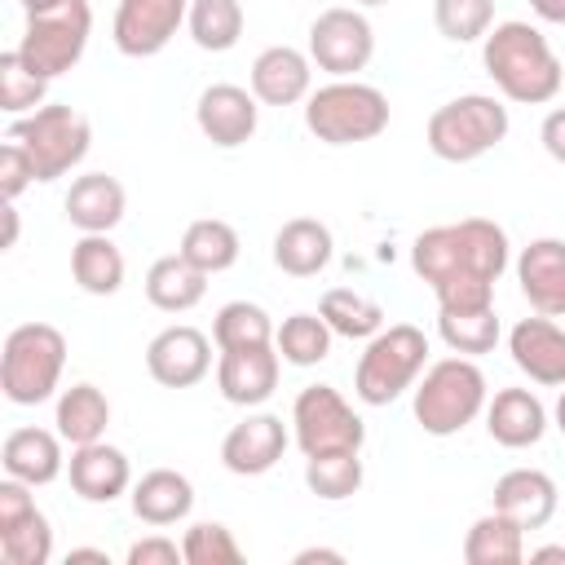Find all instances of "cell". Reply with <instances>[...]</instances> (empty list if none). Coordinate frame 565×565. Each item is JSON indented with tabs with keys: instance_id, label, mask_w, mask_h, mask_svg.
<instances>
[{
	"instance_id": "7402d4cb",
	"label": "cell",
	"mask_w": 565,
	"mask_h": 565,
	"mask_svg": "<svg viewBox=\"0 0 565 565\" xmlns=\"http://www.w3.org/2000/svg\"><path fill=\"white\" fill-rule=\"evenodd\" d=\"M486 433L503 450H525L539 446L547 433V406L530 388H499L486 402Z\"/></svg>"
},
{
	"instance_id": "9c48e42d",
	"label": "cell",
	"mask_w": 565,
	"mask_h": 565,
	"mask_svg": "<svg viewBox=\"0 0 565 565\" xmlns=\"http://www.w3.org/2000/svg\"><path fill=\"white\" fill-rule=\"evenodd\" d=\"M88 35H93V9H88V0H66L57 9L26 13L22 40H18V57L35 75L57 79L71 66H79V57L88 49Z\"/></svg>"
},
{
	"instance_id": "4316f807",
	"label": "cell",
	"mask_w": 565,
	"mask_h": 565,
	"mask_svg": "<svg viewBox=\"0 0 565 565\" xmlns=\"http://www.w3.org/2000/svg\"><path fill=\"white\" fill-rule=\"evenodd\" d=\"M335 256V238L318 216H291L282 221V230L274 234V265L291 278H313L331 265Z\"/></svg>"
},
{
	"instance_id": "e575fe53",
	"label": "cell",
	"mask_w": 565,
	"mask_h": 565,
	"mask_svg": "<svg viewBox=\"0 0 565 565\" xmlns=\"http://www.w3.org/2000/svg\"><path fill=\"white\" fill-rule=\"evenodd\" d=\"M437 331H441L446 349L463 353V358L490 353L503 335L499 318H494V305H486V309H437Z\"/></svg>"
},
{
	"instance_id": "5b68a950",
	"label": "cell",
	"mask_w": 565,
	"mask_h": 565,
	"mask_svg": "<svg viewBox=\"0 0 565 565\" xmlns=\"http://www.w3.org/2000/svg\"><path fill=\"white\" fill-rule=\"evenodd\" d=\"M428 362V335L411 322H388L380 327L353 371V393L362 406H388L397 402L406 388H415V380L424 375Z\"/></svg>"
},
{
	"instance_id": "60d3db41",
	"label": "cell",
	"mask_w": 565,
	"mask_h": 565,
	"mask_svg": "<svg viewBox=\"0 0 565 565\" xmlns=\"http://www.w3.org/2000/svg\"><path fill=\"white\" fill-rule=\"evenodd\" d=\"M181 556H185V565H238L243 561V547H238V539H234L230 525L199 521V525L185 530Z\"/></svg>"
},
{
	"instance_id": "30bf717a",
	"label": "cell",
	"mask_w": 565,
	"mask_h": 565,
	"mask_svg": "<svg viewBox=\"0 0 565 565\" xmlns=\"http://www.w3.org/2000/svg\"><path fill=\"white\" fill-rule=\"evenodd\" d=\"M291 437L300 455H327V450H362L366 424L362 415L340 397L331 384H309L291 402Z\"/></svg>"
},
{
	"instance_id": "603a6c76",
	"label": "cell",
	"mask_w": 565,
	"mask_h": 565,
	"mask_svg": "<svg viewBox=\"0 0 565 565\" xmlns=\"http://www.w3.org/2000/svg\"><path fill=\"white\" fill-rule=\"evenodd\" d=\"M556 503H561L556 481L539 468H508L494 481V494H490V508L512 516L521 530H543L556 516Z\"/></svg>"
},
{
	"instance_id": "816d5d0a",
	"label": "cell",
	"mask_w": 565,
	"mask_h": 565,
	"mask_svg": "<svg viewBox=\"0 0 565 565\" xmlns=\"http://www.w3.org/2000/svg\"><path fill=\"white\" fill-rule=\"evenodd\" d=\"M556 428L565 433V388H561V397H556Z\"/></svg>"
},
{
	"instance_id": "4dcf8cb0",
	"label": "cell",
	"mask_w": 565,
	"mask_h": 565,
	"mask_svg": "<svg viewBox=\"0 0 565 565\" xmlns=\"http://www.w3.org/2000/svg\"><path fill=\"white\" fill-rule=\"evenodd\" d=\"M463 561L468 565H521L525 561V530L503 516L499 508H490L486 516H477L463 534Z\"/></svg>"
},
{
	"instance_id": "52a82bcc",
	"label": "cell",
	"mask_w": 565,
	"mask_h": 565,
	"mask_svg": "<svg viewBox=\"0 0 565 565\" xmlns=\"http://www.w3.org/2000/svg\"><path fill=\"white\" fill-rule=\"evenodd\" d=\"M508 128H512V119L499 97L463 93L428 115V150L446 163H472V159L490 154L508 137Z\"/></svg>"
},
{
	"instance_id": "3957f363",
	"label": "cell",
	"mask_w": 565,
	"mask_h": 565,
	"mask_svg": "<svg viewBox=\"0 0 565 565\" xmlns=\"http://www.w3.org/2000/svg\"><path fill=\"white\" fill-rule=\"evenodd\" d=\"M486 402H490V384H486L481 366H477L472 358L455 353V358L433 362V366L415 380L411 411H415V424H419L428 437H455V433H463L477 415H486Z\"/></svg>"
},
{
	"instance_id": "83f0119b",
	"label": "cell",
	"mask_w": 565,
	"mask_h": 565,
	"mask_svg": "<svg viewBox=\"0 0 565 565\" xmlns=\"http://www.w3.org/2000/svg\"><path fill=\"white\" fill-rule=\"evenodd\" d=\"M203 296H207V274L199 265H190L181 252L159 256L146 269V300L163 313H190Z\"/></svg>"
},
{
	"instance_id": "8992f818",
	"label": "cell",
	"mask_w": 565,
	"mask_h": 565,
	"mask_svg": "<svg viewBox=\"0 0 565 565\" xmlns=\"http://www.w3.org/2000/svg\"><path fill=\"white\" fill-rule=\"evenodd\" d=\"M305 128L327 146L375 141L388 128V97L362 79H331L305 97Z\"/></svg>"
},
{
	"instance_id": "277c9868",
	"label": "cell",
	"mask_w": 565,
	"mask_h": 565,
	"mask_svg": "<svg viewBox=\"0 0 565 565\" xmlns=\"http://www.w3.org/2000/svg\"><path fill=\"white\" fill-rule=\"evenodd\" d=\"M66 371V335L53 322H22L0 349V388L13 406H40L57 393Z\"/></svg>"
},
{
	"instance_id": "44dd1931",
	"label": "cell",
	"mask_w": 565,
	"mask_h": 565,
	"mask_svg": "<svg viewBox=\"0 0 565 565\" xmlns=\"http://www.w3.org/2000/svg\"><path fill=\"white\" fill-rule=\"evenodd\" d=\"M516 282L534 313L565 318V238H534L521 247Z\"/></svg>"
},
{
	"instance_id": "f546056e",
	"label": "cell",
	"mask_w": 565,
	"mask_h": 565,
	"mask_svg": "<svg viewBox=\"0 0 565 565\" xmlns=\"http://www.w3.org/2000/svg\"><path fill=\"white\" fill-rule=\"evenodd\" d=\"M53 424H57L62 441H71V446L102 441L106 424H110V402H106V393L97 384H71V388L57 393Z\"/></svg>"
},
{
	"instance_id": "ee69618b",
	"label": "cell",
	"mask_w": 565,
	"mask_h": 565,
	"mask_svg": "<svg viewBox=\"0 0 565 565\" xmlns=\"http://www.w3.org/2000/svg\"><path fill=\"white\" fill-rule=\"evenodd\" d=\"M539 141H543V150H547L556 163H565V106H556V110H547V115H543Z\"/></svg>"
},
{
	"instance_id": "c3c4849f",
	"label": "cell",
	"mask_w": 565,
	"mask_h": 565,
	"mask_svg": "<svg viewBox=\"0 0 565 565\" xmlns=\"http://www.w3.org/2000/svg\"><path fill=\"white\" fill-rule=\"evenodd\" d=\"M4 247H18V207L4 203Z\"/></svg>"
},
{
	"instance_id": "ac0fdd59",
	"label": "cell",
	"mask_w": 565,
	"mask_h": 565,
	"mask_svg": "<svg viewBox=\"0 0 565 565\" xmlns=\"http://www.w3.org/2000/svg\"><path fill=\"white\" fill-rule=\"evenodd\" d=\"M287 424L278 419V415H269V411H256V415H247V419H238L230 433H225V441H221V463L234 472V477H265L278 459H282V450H287Z\"/></svg>"
},
{
	"instance_id": "d6a6232c",
	"label": "cell",
	"mask_w": 565,
	"mask_h": 565,
	"mask_svg": "<svg viewBox=\"0 0 565 565\" xmlns=\"http://www.w3.org/2000/svg\"><path fill=\"white\" fill-rule=\"evenodd\" d=\"M243 4L238 0H190L185 31L203 53H230L243 40Z\"/></svg>"
},
{
	"instance_id": "d6986e66",
	"label": "cell",
	"mask_w": 565,
	"mask_h": 565,
	"mask_svg": "<svg viewBox=\"0 0 565 565\" xmlns=\"http://www.w3.org/2000/svg\"><path fill=\"white\" fill-rule=\"evenodd\" d=\"M66 477H71V490L84 503H115L124 490H132V463L106 437L88 441V446H71Z\"/></svg>"
},
{
	"instance_id": "ba28073f",
	"label": "cell",
	"mask_w": 565,
	"mask_h": 565,
	"mask_svg": "<svg viewBox=\"0 0 565 565\" xmlns=\"http://www.w3.org/2000/svg\"><path fill=\"white\" fill-rule=\"evenodd\" d=\"M9 137L26 146V154H31L35 172H40V181H57V177L75 172V168L84 163L88 146H93L88 119H84L75 106H66V102H44L40 110L18 115V119L9 124Z\"/></svg>"
},
{
	"instance_id": "f6af8a7d",
	"label": "cell",
	"mask_w": 565,
	"mask_h": 565,
	"mask_svg": "<svg viewBox=\"0 0 565 565\" xmlns=\"http://www.w3.org/2000/svg\"><path fill=\"white\" fill-rule=\"evenodd\" d=\"M530 9H534L543 22H552V26H565V0H530Z\"/></svg>"
},
{
	"instance_id": "d590c367",
	"label": "cell",
	"mask_w": 565,
	"mask_h": 565,
	"mask_svg": "<svg viewBox=\"0 0 565 565\" xmlns=\"http://www.w3.org/2000/svg\"><path fill=\"white\" fill-rule=\"evenodd\" d=\"M362 450H327V455H309L305 459V486L309 494L327 499V503H340V499H353L362 490Z\"/></svg>"
},
{
	"instance_id": "b9f144b4",
	"label": "cell",
	"mask_w": 565,
	"mask_h": 565,
	"mask_svg": "<svg viewBox=\"0 0 565 565\" xmlns=\"http://www.w3.org/2000/svg\"><path fill=\"white\" fill-rule=\"evenodd\" d=\"M35 181H40V172H35L26 146L4 137V146H0V194H4V203H18V194L26 185H35Z\"/></svg>"
},
{
	"instance_id": "9a60e30c",
	"label": "cell",
	"mask_w": 565,
	"mask_h": 565,
	"mask_svg": "<svg viewBox=\"0 0 565 565\" xmlns=\"http://www.w3.org/2000/svg\"><path fill=\"white\" fill-rule=\"evenodd\" d=\"M194 124L199 132L221 146V150H234V146H247L256 137V124H260V102L252 88H238V84H207L199 93V106H194Z\"/></svg>"
},
{
	"instance_id": "ffe728a7",
	"label": "cell",
	"mask_w": 565,
	"mask_h": 565,
	"mask_svg": "<svg viewBox=\"0 0 565 565\" xmlns=\"http://www.w3.org/2000/svg\"><path fill=\"white\" fill-rule=\"evenodd\" d=\"M247 79L260 106H296L313 93V57L291 44H269L256 53Z\"/></svg>"
},
{
	"instance_id": "836d02e7",
	"label": "cell",
	"mask_w": 565,
	"mask_h": 565,
	"mask_svg": "<svg viewBox=\"0 0 565 565\" xmlns=\"http://www.w3.org/2000/svg\"><path fill=\"white\" fill-rule=\"evenodd\" d=\"M318 313H322L327 327H331L335 335H344V340H371V335L384 327L380 300H371V296H362V291H353V287H331V291H322Z\"/></svg>"
},
{
	"instance_id": "d4e9b609",
	"label": "cell",
	"mask_w": 565,
	"mask_h": 565,
	"mask_svg": "<svg viewBox=\"0 0 565 565\" xmlns=\"http://www.w3.org/2000/svg\"><path fill=\"white\" fill-rule=\"evenodd\" d=\"M0 463H4V477H18L26 486H49L66 472V459H62V433L53 428H13L0 446Z\"/></svg>"
},
{
	"instance_id": "f5cc1de1",
	"label": "cell",
	"mask_w": 565,
	"mask_h": 565,
	"mask_svg": "<svg viewBox=\"0 0 565 565\" xmlns=\"http://www.w3.org/2000/svg\"><path fill=\"white\" fill-rule=\"evenodd\" d=\"M358 9H375V4H388V0H353Z\"/></svg>"
},
{
	"instance_id": "8d00e7d4",
	"label": "cell",
	"mask_w": 565,
	"mask_h": 565,
	"mask_svg": "<svg viewBox=\"0 0 565 565\" xmlns=\"http://www.w3.org/2000/svg\"><path fill=\"white\" fill-rule=\"evenodd\" d=\"M274 318L252 305V300H230L216 309L212 318V340L216 349H256V344H274Z\"/></svg>"
},
{
	"instance_id": "7a4b0ae2",
	"label": "cell",
	"mask_w": 565,
	"mask_h": 565,
	"mask_svg": "<svg viewBox=\"0 0 565 565\" xmlns=\"http://www.w3.org/2000/svg\"><path fill=\"white\" fill-rule=\"evenodd\" d=\"M481 62H486V75L494 79V88L516 106H547L565 84V66H561L556 49L547 44V35L534 22H521V18L494 22L486 31Z\"/></svg>"
},
{
	"instance_id": "7dc6e473",
	"label": "cell",
	"mask_w": 565,
	"mask_h": 565,
	"mask_svg": "<svg viewBox=\"0 0 565 565\" xmlns=\"http://www.w3.org/2000/svg\"><path fill=\"white\" fill-rule=\"evenodd\" d=\"M309 561H344V556L331 552V547H305V552H296V565H309Z\"/></svg>"
},
{
	"instance_id": "5bb4252c",
	"label": "cell",
	"mask_w": 565,
	"mask_h": 565,
	"mask_svg": "<svg viewBox=\"0 0 565 565\" xmlns=\"http://www.w3.org/2000/svg\"><path fill=\"white\" fill-rule=\"evenodd\" d=\"M146 371L163 388H194L212 371V340L190 322L163 327L146 344Z\"/></svg>"
},
{
	"instance_id": "f1b7e54d",
	"label": "cell",
	"mask_w": 565,
	"mask_h": 565,
	"mask_svg": "<svg viewBox=\"0 0 565 565\" xmlns=\"http://www.w3.org/2000/svg\"><path fill=\"white\" fill-rule=\"evenodd\" d=\"M124 252L110 243V234H79L71 247V278L88 296H115L124 287Z\"/></svg>"
},
{
	"instance_id": "f907efd6",
	"label": "cell",
	"mask_w": 565,
	"mask_h": 565,
	"mask_svg": "<svg viewBox=\"0 0 565 565\" xmlns=\"http://www.w3.org/2000/svg\"><path fill=\"white\" fill-rule=\"evenodd\" d=\"M26 13H44V9H57V4H66V0H18Z\"/></svg>"
},
{
	"instance_id": "1f68e13d",
	"label": "cell",
	"mask_w": 565,
	"mask_h": 565,
	"mask_svg": "<svg viewBox=\"0 0 565 565\" xmlns=\"http://www.w3.org/2000/svg\"><path fill=\"white\" fill-rule=\"evenodd\" d=\"M177 252L212 278V274H225V269H234V265H238L243 243H238V230H234L230 221H221V216H199V221H190V225H185V234H181V247H177Z\"/></svg>"
},
{
	"instance_id": "484cf974",
	"label": "cell",
	"mask_w": 565,
	"mask_h": 565,
	"mask_svg": "<svg viewBox=\"0 0 565 565\" xmlns=\"http://www.w3.org/2000/svg\"><path fill=\"white\" fill-rule=\"evenodd\" d=\"M128 499H132V516L141 525L163 530V525H177V521L190 516L194 486L177 468H150V472H141V481H132V494Z\"/></svg>"
},
{
	"instance_id": "2e32d148",
	"label": "cell",
	"mask_w": 565,
	"mask_h": 565,
	"mask_svg": "<svg viewBox=\"0 0 565 565\" xmlns=\"http://www.w3.org/2000/svg\"><path fill=\"white\" fill-rule=\"evenodd\" d=\"M508 353L516 362L521 375H530V384L543 388H565V327L547 313L521 318L508 331Z\"/></svg>"
},
{
	"instance_id": "4fadbf2b",
	"label": "cell",
	"mask_w": 565,
	"mask_h": 565,
	"mask_svg": "<svg viewBox=\"0 0 565 565\" xmlns=\"http://www.w3.org/2000/svg\"><path fill=\"white\" fill-rule=\"evenodd\" d=\"M190 0H119L115 9V49L124 57H154L185 26Z\"/></svg>"
},
{
	"instance_id": "cb8c5ba5",
	"label": "cell",
	"mask_w": 565,
	"mask_h": 565,
	"mask_svg": "<svg viewBox=\"0 0 565 565\" xmlns=\"http://www.w3.org/2000/svg\"><path fill=\"white\" fill-rule=\"evenodd\" d=\"M66 221L79 230V234H110L119 221H124V207H128V194L115 177L106 172H84L71 181L66 199Z\"/></svg>"
},
{
	"instance_id": "6da1fadb",
	"label": "cell",
	"mask_w": 565,
	"mask_h": 565,
	"mask_svg": "<svg viewBox=\"0 0 565 565\" xmlns=\"http://www.w3.org/2000/svg\"><path fill=\"white\" fill-rule=\"evenodd\" d=\"M512 252L503 225L490 216H463L433 225L411 243V269L433 287L437 309H486Z\"/></svg>"
},
{
	"instance_id": "8fae6325",
	"label": "cell",
	"mask_w": 565,
	"mask_h": 565,
	"mask_svg": "<svg viewBox=\"0 0 565 565\" xmlns=\"http://www.w3.org/2000/svg\"><path fill=\"white\" fill-rule=\"evenodd\" d=\"M309 57L331 79H358V71H366V62L375 57V31L366 13L358 4L322 9L309 22Z\"/></svg>"
},
{
	"instance_id": "ab89813d",
	"label": "cell",
	"mask_w": 565,
	"mask_h": 565,
	"mask_svg": "<svg viewBox=\"0 0 565 565\" xmlns=\"http://www.w3.org/2000/svg\"><path fill=\"white\" fill-rule=\"evenodd\" d=\"M433 22L450 44L486 40L494 26V0H433Z\"/></svg>"
},
{
	"instance_id": "74e56055",
	"label": "cell",
	"mask_w": 565,
	"mask_h": 565,
	"mask_svg": "<svg viewBox=\"0 0 565 565\" xmlns=\"http://www.w3.org/2000/svg\"><path fill=\"white\" fill-rule=\"evenodd\" d=\"M331 327H327V318L322 313H291V318H282V327L274 331V349L282 353V362H291V366H318V362H327V353H331Z\"/></svg>"
},
{
	"instance_id": "7bdbcfd3",
	"label": "cell",
	"mask_w": 565,
	"mask_h": 565,
	"mask_svg": "<svg viewBox=\"0 0 565 565\" xmlns=\"http://www.w3.org/2000/svg\"><path fill=\"white\" fill-rule=\"evenodd\" d=\"M124 561H128V565H177V561H185V556H181V543H172L168 534H146V539H137V543L128 547Z\"/></svg>"
},
{
	"instance_id": "f35d334b",
	"label": "cell",
	"mask_w": 565,
	"mask_h": 565,
	"mask_svg": "<svg viewBox=\"0 0 565 565\" xmlns=\"http://www.w3.org/2000/svg\"><path fill=\"white\" fill-rule=\"evenodd\" d=\"M44 93H49V79L35 75V71L18 57V49L0 53V110H4V115L18 119V115L40 110V106H44Z\"/></svg>"
},
{
	"instance_id": "681fc988",
	"label": "cell",
	"mask_w": 565,
	"mask_h": 565,
	"mask_svg": "<svg viewBox=\"0 0 565 565\" xmlns=\"http://www.w3.org/2000/svg\"><path fill=\"white\" fill-rule=\"evenodd\" d=\"M530 561H565V547L561 543H547V547H534Z\"/></svg>"
},
{
	"instance_id": "e0dca14e",
	"label": "cell",
	"mask_w": 565,
	"mask_h": 565,
	"mask_svg": "<svg viewBox=\"0 0 565 565\" xmlns=\"http://www.w3.org/2000/svg\"><path fill=\"white\" fill-rule=\"evenodd\" d=\"M282 371V353L274 344L256 349H221L216 358V388L230 406H260L274 397Z\"/></svg>"
},
{
	"instance_id": "bcb514c9",
	"label": "cell",
	"mask_w": 565,
	"mask_h": 565,
	"mask_svg": "<svg viewBox=\"0 0 565 565\" xmlns=\"http://www.w3.org/2000/svg\"><path fill=\"white\" fill-rule=\"evenodd\" d=\"M71 561H97V565H110V556H106L102 547H71V552H66V565H71Z\"/></svg>"
},
{
	"instance_id": "7c38bea8",
	"label": "cell",
	"mask_w": 565,
	"mask_h": 565,
	"mask_svg": "<svg viewBox=\"0 0 565 565\" xmlns=\"http://www.w3.org/2000/svg\"><path fill=\"white\" fill-rule=\"evenodd\" d=\"M35 486L4 477L0 481V556L9 565H49L53 561V525L31 499Z\"/></svg>"
}]
</instances>
